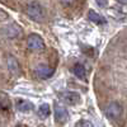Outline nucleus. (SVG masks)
<instances>
[{"label":"nucleus","instance_id":"nucleus-13","mask_svg":"<svg viewBox=\"0 0 127 127\" xmlns=\"http://www.w3.org/2000/svg\"><path fill=\"white\" fill-rule=\"evenodd\" d=\"M97 3H98L99 5H102V6H107V5H108L107 0H97Z\"/></svg>","mask_w":127,"mask_h":127},{"label":"nucleus","instance_id":"nucleus-4","mask_svg":"<svg viewBox=\"0 0 127 127\" xmlns=\"http://www.w3.org/2000/svg\"><path fill=\"white\" fill-rule=\"evenodd\" d=\"M54 114H55V120L57 123H65L69 120V112L65 107L55 103V107H54Z\"/></svg>","mask_w":127,"mask_h":127},{"label":"nucleus","instance_id":"nucleus-1","mask_svg":"<svg viewBox=\"0 0 127 127\" xmlns=\"http://www.w3.org/2000/svg\"><path fill=\"white\" fill-rule=\"evenodd\" d=\"M26 13L32 20H34V22H43L45 18H46L45 8L42 6V4H39L38 1L29 3L26 6Z\"/></svg>","mask_w":127,"mask_h":127},{"label":"nucleus","instance_id":"nucleus-12","mask_svg":"<svg viewBox=\"0 0 127 127\" xmlns=\"http://www.w3.org/2000/svg\"><path fill=\"white\" fill-rule=\"evenodd\" d=\"M76 126H85V127H92L93 123L89 122V121H85V120H81L79 122H76Z\"/></svg>","mask_w":127,"mask_h":127},{"label":"nucleus","instance_id":"nucleus-3","mask_svg":"<svg viewBox=\"0 0 127 127\" xmlns=\"http://www.w3.org/2000/svg\"><path fill=\"white\" fill-rule=\"evenodd\" d=\"M27 45L28 48L32 51H42L45 48V42L42 39V37L38 34H31L27 38Z\"/></svg>","mask_w":127,"mask_h":127},{"label":"nucleus","instance_id":"nucleus-11","mask_svg":"<svg viewBox=\"0 0 127 127\" xmlns=\"http://www.w3.org/2000/svg\"><path fill=\"white\" fill-rule=\"evenodd\" d=\"M50 113H51V108H50L48 104H42L39 107V109H38V114L42 118H47L50 116Z\"/></svg>","mask_w":127,"mask_h":127},{"label":"nucleus","instance_id":"nucleus-2","mask_svg":"<svg viewBox=\"0 0 127 127\" xmlns=\"http://www.w3.org/2000/svg\"><path fill=\"white\" fill-rule=\"evenodd\" d=\"M122 113H123V108L117 102H113V103L108 104L107 108H105V116H107V118H109L112 121L120 120L122 117Z\"/></svg>","mask_w":127,"mask_h":127},{"label":"nucleus","instance_id":"nucleus-6","mask_svg":"<svg viewBox=\"0 0 127 127\" xmlns=\"http://www.w3.org/2000/svg\"><path fill=\"white\" fill-rule=\"evenodd\" d=\"M54 72H55L54 67H50L47 65H39L36 69V75L41 79H48L54 75Z\"/></svg>","mask_w":127,"mask_h":127},{"label":"nucleus","instance_id":"nucleus-8","mask_svg":"<svg viewBox=\"0 0 127 127\" xmlns=\"http://www.w3.org/2000/svg\"><path fill=\"white\" fill-rule=\"evenodd\" d=\"M72 72L79 79H85V76H87V69L83 64H75L72 67Z\"/></svg>","mask_w":127,"mask_h":127},{"label":"nucleus","instance_id":"nucleus-5","mask_svg":"<svg viewBox=\"0 0 127 127\" xmlns=\"http://www.w3.org/2000/svg\"><path fill=\"white\" fill-rule=\"evenodd\" d=\"M61 99L66 104L75 105L80 102V94L76 93V92H64L61 94Z\"/></svg>","mask_w":127,"mask_h":127},{"label":"nucleus","instance_id":"nucleus-9","mask_svg":"<svg viewBox=\"0 0 127 127\" xmlns=\"http://www.w3.org/2000/svg\"><path fill=\"white\" fill-rule=\"evenodd\" d=\"M6 62H8V67L12 71V74H19L20 67H19V64H18V61L15 60L14 56H8Z\"/></svg>","mask_w":127,"mask_h":127},{"label":"nucleus","instance_id":"nucleus-7","mask_svg":"<svg viewBox=\"0 0 127 127\" xmlns=\"http://www.w3.org/2000/svg\"><path fill=\"white\" fill-rule=\"evenodd\" d=\"M15 107L20 112H29V111L33 109V104L29 100H26V99H18L15 102Z\"/></svg>","mask_w":127,"mask_h":127},{"label":"nucleus","instance_id":"nucleus-10","mask_svg":"<svg viewBox=\"0 0 127 127\" xmlns=\"http://www.w3.org/2000/svg\"><path fill=\"white\" fill-rule=\"evenodd\" d=\"M88 18H89V20H92L95 24H105V19L100 14H98L97 12H94V10H89Z\"/></svg>","mask_w":127,"mask_h":127},{"label":"nucleus","instance_id":"nucleus-14","mask_svg":"<svg viewBox=\"0 0 127 127\" xmlns=\"http://www.w3.org/2000/svg\"><path fill=\"white\" fill-rule=\"evenodd\" d=\"M118 3H121V4H127V0H117Z\"/></svg>","mask_w":127,"mask_h":127}]
</instances>
